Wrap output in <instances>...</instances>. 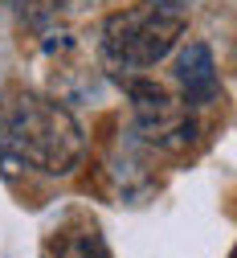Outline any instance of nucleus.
Returning a JSON list of instances; mask_svg holds the SVG:
<instances>
[{
	"mask_svg": "<svg viewBox=\"0 0 237 258\" xmlns=\"http://www.w3.org/2000/svg\"><path fill=\"white\" fill-rule=\"evenodd\" d=\"M57 9H65V13H86V9H94L98 0H53Z\"/></svg>",
	"mask_w": 237,
	"mask_h": 258,
	"instance_id": "0eeeda50",
	"label": "nucleus"
},
{
	"mask_svg": "<svg viewBox=\"0 0 237 258\" xmlns=\"http://www.w3.org/2000/svg\"><path fill=\"white\" fill-rule=\"evenodd\" d=\"M0 127H5V94H0Z\"/></svg>",
	"mask_w": 237,
	"mask_h": 258,
	"instance_id": "6e6552de",
	"label": "nucleus"
},
{
	"mask_svg": "<svg viewBox=\"0 0 237 258\" xmlns=\"http://www.w3.org/2000/svg\"><path fill=\"white\" fill-rule=\"evenodd\" d=\"M41 258H45V254H41Z\"/></svg>",
	"mask_w": 237,
	"mask_h": 258,
	"instance_id": "1a4fd4ad",
	"label": "nucleus"
},
{
	"mask_svg": "<svg viewBox=\"0 0 237 258\" xmlns=\"http://www.w3.org/2000/svg\"><path fill=\"white\" fill-rule=\"evenodd\" d=\"M45 66H49V86H53L57 103L98 94V66L82 53L74 33H65V29H49L45 33Z\"/></svg>",
	"mask_w": 237,
	"mask_h": 258,
	"instance_id": "20e7f679",
	"label": "nucleus"
},
{
	"mask_svg": "<svg viewBox=\"0 0 237 258\" xmlns=\"http://www.w3.org/2000/svg\"><path fill=\"white\" fill-rule=\"evenodd\" d=\"M188 25V9L180 0H155L147 9H123L111 13L103 25V66L111 74H143L176 49L180 33Z\"/></svg>",
	"mask_w": 237,
	"mask_h": 258,
	"instance_id": "f03ea898",
	"label": "nucleus"
},
{
	"mask_svg": "<svg viewBox=\"0 0 237 258\" xmlns=\"http://www.w3.org/2000/svg\"><path fill=\"white\" fill-rule=\"evenodd\" d=\"M45 258H115L107 238L98 234L94 221H82V225H61L53 230V242L45 250Z\"/></svg>",
	"mask_w": 237,
	"mask_h": 258,
	"instance_id": "423d86ee",
	"label": "nucleus"
},
{
	"mask_svg": "<svg viewBox=\"0 0 237 258\" xmlns=\"http://www.w3.org/2000/svg\"><path fill=\"white\" fill-rule=\"evenodd\" d=\"M123 86L131 94L135 132L143 136V144H151L160 152H188L196 144L200 127H196V115L184 99H172L160 82H151L143 74H127Z\"/></svg>",
	"mask_w": 237,
	"mask_h": 258,
	"instance_id": "7ed1b4c3",
	"label": "nucleus"
},
{
	"mask_svg": "<svg viewBox=\"0 0 237 258\" xmlns=\"http://www.w3.org/2000/svg\"><path fill=\"white\" fill-rule=\"evenodd\" d=\"M176 82L184 90L188 107H209L221 94V78H217V57L205 41H188L176 53Z\"/></svg>",
	"mask_w": 237,
	"mask_h": 258,
	"instance_id": "39448f33",
	"label": "nucleus"
},
{
	"mask_svg": "<svg viewBox=\"0 0 237 258\" xmlns=\"http://www.w3.org/2000/svg\"><path fill=\"white\" fill-rule=\"evenodd\" d=\"M5 132L21 164L45 176H70L86 160V132L70 115V107H61L49 94L25 90L5 103Z\"/></svg>",
	"mask_w": 237,
	"mask_h": 258,
	"instance_id": "f257e3e1",
	"label": "nucleus"
}]
</instances>
